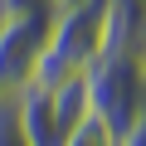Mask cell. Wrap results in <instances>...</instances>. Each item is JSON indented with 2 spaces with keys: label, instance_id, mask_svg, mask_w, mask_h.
I'll use <instances>...</instances> for the list:
<instances>
[{
  "label": "cell",
  "instance_id": "obj_1",
  "mask_svg": "<svg viewBox=\"0 0 146 146\" xmlns=\"http://www.w3.org/2000/svg\"><path fill=\"white\" fill-rule=\"evenodd\" d=\"M102 39H107V0H83V5H73V10H58L49 49L39 58L34 78L63 83L73 73H88V63L102 54Z\"/></svg>",
  "mask_w": 146,
  "mask_h": 146
},
{
  "label": "cell",
  "instance_id": "obj_2",
  "mask_svg": "<svg viewBox=\"0 0 146 146\" xmlns=\"http://www.w3.org/2000/svg\"><path fill=\"white\" fill-rule=\"evenodd\" d=\"M54 15L58 10H34V15L0 20V93L25 88L39 73V58H44L49 34H54Z\"/></svg>",
  "mask_w": 146,
  "mask_h": 146
},
{
  "label": "cell",
  "instance_id": "obj_3",
  "mask_svg": "<svg viewBox=\"0 0 146 146\" xmlns=\"http://www.w3.org/2000/svg\"><path fill=\"white\" fill-rule=\"evenodd\" d=\"M63 146H117V131H112V127L93 112V117H83L78 127L63 136Z\"/></svg>",
  "mask_w": 146,
  "mask_h": 146
},
{
  "label": "cell",
  "instance_id": "obj_4",
  "mask_svg": "<svg viewBox=\"0 0 146 146\" xmlns=\"http://www.w3.org/2000/svg\"><path fill=\"white\" fill-rule=\"evenodd\" d=\"M117 146H146V112H141V117H136V122L117 136Z\"/></svg>",
  "mask_w": 146,
  "mask_h": 146
}]
</instances>
